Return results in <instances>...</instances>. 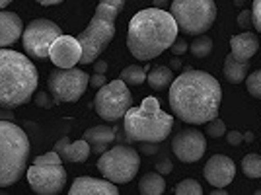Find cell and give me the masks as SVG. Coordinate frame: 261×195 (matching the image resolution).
<instances>
[{
	"label": "cell",
	"instance_id": "6da1fadb",
	"mask_svg": "<svg viewBox=\"0 0 261 195\" xmlns=\"http://www.w3.org/2000/svg\"><path fill=\"white\" fill-rule=\"evenodd\" d=\"M170 108L187 125H205L218 117L222 90L218 80L205 70L185 68L170 84Z\"/></svg>",
	"mask_w": 261,
	"mask_h": 195
},
{
	"label": "cell",
	"instance_id": "7a4b0ae2",
	"mask_svg": "<svg viewBox=\"0 0 261 195\" xmlns=\"http://www.w3.org/2000/svg\"><path fill=\"white\" fill-rule=\"evenodd\" d=\"M177 23L170 12L162 8H144L129 22L127 47L135 59L142 63L162 55L177 37Z\"/></svg>",
	"mask_w": 261,
	"mask_h": 195
},
{
	"label": "cell",
	"instance_id": "3957f363",
	"mask_svg": "<svg viewBox=\"0 0 261 195\" xmlns=\"http://www.w3.org/2000/svg\"><path fill=\"white\" fill-rule=\"evenodd\" d=\"M39 84L37 68L25 55L14 49H0V108L28 104Z\"/></svg>",
	"mask_w": 261,
	"mask_h": 195
},
{
	"label": "cell",
	"instance_id": "277c9868",
	"mask_svg": "<svg viewBox=\"0 0 261 195\" xmlns=\"http://www.w3.org/2000/svg\"><path fill=\"white\" fill-rule=\"evenodd\" d=\"M174 127V115L164 113L160 102L154 96L142 100L141 106L127 109L123 115V133L129 142H160L166 141Z\"/></svg>",
	"mask_w": 261,
	"mask_h": 195
},
{
	"label": "cell",
	"instance_id": "5b68a950",
	"mask_svg": "<svg viewBox=\"0 0 261 195\" xmlns=\"http://www.w3.org/2000/svg\"><path fill=\"white\" fill-rule=\"evenodd\" d=\"M125 0H99L94 18L88 28L78 33V41L82 45V65H92L99 55L109 47L115 35V18L121 14Z\"/></svg>",
	"mask_w": 261,
	"mask_h": 195
},
{
	"label": "cell",
	"instance_id": "8992f818",
	"mask_svg": "<svg viewBox=\"0 0 261 195\" xmlns=\"http://www.w3.org/2000/svg\"><path fill=\"white\" fill-rule=\"evenodd\" d=\"M30 139L22 127L12 121H0V187L20 182L28 170Z\"/></svg>",
	"mask_w": 261,
	"mask_h": 195
},
{
	"label": "cell",
	"instance_id": "52a82bcc",
	"mask_svg": "<svg viewBox=\"0 0 261 195\" xmlns=\"http://www.w3.org/2000/svg\"><path fill=\"white\" fill-rule=\"evenodd\" d=\"M25 176L30 187L39 195L61 193L66 185V170L63 168V158L55 149L37 156L32 168L25 170Z\"/></svg>",
	"mask_w": 261,
	"mask_h": 195
},
{
	"label": "cell",
	"instance_id": "ba28073f",
	"mask_svg": "<svg viewBox=\"0 0 261 195\" xmlns=\"http://www.w3.org/2000/svg\"><path fill=\"white\" fill-rule=\"evenodd\" d=\"M170 14L187 35H203L217 20L215 0H172Z\"/></svg>",
	"mask_w": 261,
	"mask_h": 195
},
{
	"label": "cell",
	"instance_id": "9c48e42d",
	"mask_svg": "<svg viewBox=\"0 0 261 195\" xmlns=\"http://www.w3.org/2000/svg\"><path fill=\"white\" fill-rule=\"evenodd\" d=\"M141 166L139 151L127 144H115L113 149H108L99 154L98 170L101 176L113 182V184H127L130 182Z\"/></svg>",
	"mask_w": 261,
	"mask_h": 195
},
{
	"label": "cell",
	"instance_id": "30bf717a",
	"mask_svg": "<svg viewBox=\"0 0 261 195\" xmlns=\"http://www.w3.org/2000/svg\"><path fill=\"white\" fill-rule=\"evenodd\" d=\"M133 106L129 86L123 80H113L98 88L94 98V109L103 121H119Z\"/></svg>",
	"mask_w": 261,
	"mask_h": 195
},
{
	"label": "cell",
	"instance_id": "8fae6325",
	"mask_svg": "<svg viewBox=\"0 0 261 195\" xmlns=\"http://www.w3.org/2000/svg\"><path fill=\"white\" fill-rule=\"evenodd\" d=\"M90 86V76L82 68H55L47 78V88L57 102L72 104L84 96L86 88Z\"/></svg>",
	"mask_w": 261,
	"mask_h": 195
},
{
	"label": "cell",
	"instance_id": "7c38bea8",
	"mask_svg": "<svg viewBox=\"0 0 261 195\" xmlns=\"http://www.w3.org/2000/svg\"><path fill=\"white\" fill-rule=\"evenodd\" d=\"M59 35H63V30L57 23L47 20V18H37V20H33L23 28V51L28 57L37 59V61L49 59V49H51V45Z\"/></svg>",
	"mask_w": 261,
	"mask_h": 195
},
{
	"label": "cell",
	"instance_id": "4fadbf2b",
	"mask_svg": "<svg viewBox=\"0 0 261 195\" xmlns=\"http://www.w3.org/2000/svg\"><path fill=\"white\" fill-rule=\"evenodd\" d=\"M207 151V139L199 129H181L172 139V152L181 162H197Z\"/></svg>",
	"mask_w": 261,
	"mask_h": 195
},
{
	"label": "cell",
	"instance_id": "5bb4252c",
	"mask_svg": "<svg viewBox=\"0 0 261 195\" xmlns=\"http://www.w3.org/2000/svg\"><path fill=\"white\" fill-rule=\"evenodd\" d=\"M49 59L53 61L55 66L59 68H72L80 63L82 59V45L78 37L72 35H59L49 49Z\"/></svg>",
	"mask_w": 261,
	"mask_h": 195
},
{
	"label": "cell",
	"instance_id": "9a60e30c",
	"mask_svg": "<svg viewBox=\"0 0 261 195\" xmlns=\"http://www.w3.org/2000/svg\"><path fill=\"white\" fill-rule=\"evenodd\" d=\"M203 176L213 187H226L234 182L236 176V164L230 156L215 154L208 158V162L203 168Z\"/></svg>",
	"mask_w": 261,
	"mask_h": 195
},
{
	"label": "cell",
	"instance_id": "2e32d148",
	"mask_svg": "<svg viewBox=\"0 0 261 195\" xmlns=\"http://www.w3.org/2000/svg\"><path fill=\"white\" fill-rule=\"evenodd\" d=\"M70 193L72 195H117L119 189L117 185L109 180H98L92 176H80L70 185Z\"/></svg>",
	"mask_w": 261,
	"mask_h": 195
},
{
	"label": "cell",
	"instance_id": "e0dca14e",
	"mask_svg": "<svg viewBox=\"0 0 261 195\" xmlns=\"http://www.w3.org/2000/svg\"><path fill=\"white\" fill-rule=\"evenodd\" d=\"M22 18L14 12L0 10V49L12 47L22 37Z\"/></svg>",
	"mask_w": 261,
	"mask_h": 195
},
{
	"label": "cell",
	"instance_id": "ac0fdd59",
	"mask_svg": "<svg viewBox=\"0 0 261 195\" xmlns=\"http://www.w3.org/2000/svg\"><path fill=\"white\" fill-rule=\"evenodd\" d=\"M55 151L59 152L61 158L66 160V162H86L90 158V154H92V149H90L86 139L70 142L68 137H61L55 144Z\"/></svg>",
	"mask_w": 261,
	"mask_h": 195
},
{
	"label": "cell",
	"instance_id": "d6986e66",
	"mask_svg": "<svg viewBox=\"0 0 261 195\" xmlns=\"http://www.w3.org/2000/svg\"><path fill=\"white\" fill-rule=\"evenodd\" d=\"M230 53L234 55L240 61H250L253 55L259 51V41L255 37V33L251 32H244L240 35H234L230 39Z\"/></svg>",
	"mask_w": 261,
	"mask_h": 195
},
{
	"label": "cell",
	"instance_id": "ffe728a7",
	"mask_svg": "<svg viewBox=\"0 0 261 195\" xmlns=\"http://www.w3.org/2000/svg\"><path fill=\"white\" fill-rule=\"evenodd\" d=\"M84 139L88 141L92 152H106L109 149V144L115 141V129L109 125H96L84 131Z\"/></svg>",
	"mask_w": 261,
	"mask_h": 195
},
{
	"label": "cell",
	"instance_id": "44dd1931",
	"mask_svg": "<svg viewBox=\"0 0 261 195\" xmlns=\"http://www.w3.org/2000/svg\"><path fill=\"white\" fill-rule=\"evenodd\" d=\"M250 72V61H240L230 53L224 59V78L230 84H240L246 80V76Z\"/></svg>",
	"mask_w": 261,
	"mask_h": 195
},
{
	"label": "cell",
	"instance_id": "7402d4cb",
	"mask_svg": "<svg viewBox=\"0 0 261 195\" xmlns=\"http://www.w3.org/2000/svg\"><path fill=\"white\" fill-rule=\"evenodd\" d=\"M139 191L142 195H160L166 191V182L160 172H148L144 174L139 182Z\"/></svg>",
	"mask_w": 261,
	"mask_h": 195
},
{
	"label": "cell",
	"instance_id": "603a6c76",
	"mask_svg": "<svg viewBox=\"0 0 261 195\" xmlns=\"http://www.w3.org/2000/svg\"><path fill=\"white\" fill-rule=\"evenodd\" d=\"M146 80H148V86L152 90H164L174 82V72L170 66H154V68H150V75L146 76Z\"/></svg>",
	"mask_w": 261,
	"mask_h": 195
},
{
	"label": "cell",
	"instance_id": "cb8c5ba5",
	"mask_svg": "<svg viewBox=\"0 0 261 195\" xmlns=\"http://www.w3.org/2000/svg\"><path fill=\"white\" fill-rule=\"evenodd\" d=\"M121 80H123L127 86H139V84H142V82L146 80V70H144V66H141V65L125 66V68L121 70Z\"/></svg>",
	"mask_w": 261,
	"mask_h": 195
},
{
	"label": "cell",
	"instance_id": "d4e9b609",
	"mask_svg": "<svg viewBox=\"0 0 261 195\" xmlns=\"http://www.w3.org/2000/svg\"><path fill=\"white\" fill-rule=\"evenodd\" d=\"M189 51H191V55L193 57H197V59H205V57H208L211 55V51H213V39L208 37V35H195V39H193V43L189 45Z\"/></svg>",
	"mask_w": 261,
	"mask_h": 195
},
{
	"label": "cell",
	"instance_id": "484cf974",
	"mask_svg": "<svg viewBox=\"0 0 261 195\" xmlns=\"http://www.w3.org/2000/svg\"><path fill=\"white\" fill-rule=\"evenodd\" d=\"M242 172L251 180L261 178V156L259 154H246L242 160Z\"/></svg>",
	"mask_w": 261,
	"mask_h": 195
},
{
	"label": "cell",
	"instance_id": "4316f807",
	"mask_svg": "<svg viewBox=\"0 0 261 195\" xmlns=\"http://www.w3.org/2000/svg\"><path fill=\"white\" fill-rule=\"evenodd\" d=\"M175 193L177 195H201L203 193V187L201 184L193 180V178H185L179 184L175 185Z\"/></svg>",
	"mask_w": 261,
	"mask_h": 195
},
{
	"label": "cell",
	"instance_id": "83f0119b",
	"mask_svg": "<svg viewBox=\"0 0 261 195\" xmlns=\"http://www.w3.org/2000/svg\"><path fill=\"white\" fill-rule=\"evenodd\" d=\"M246 88H248L250 96L261 98V68L253 70V72H248V76H246Z\"/></svg>",
	"mask_w": 261,
	"mask_h": 195
},
{
	"label": "cell",
	"instance_id": "f1b7e54d",
	"mask_svg": "<svg viewBox=\"0 0 261 195\" xmlns=\"http://www.w3.org/2000/svg\"><path fill=\"white\" fill-rule=\"evenodd\" d=\"M224 133H226V125H224V121L215 117V119H211L207 123V135L211 139H218V137H224Z\"/></svg>",
	"mask_w": 261,
	"mask_h": 195
},
{
	"label": "cell",
	"instance_id": "f546056e",
	"mask_svg": "<svg viewBox=\"0 0 261 195\" xmlns=\"http://www.w3.org/2000/svg\"><path fill=\"white\" fill-rule=\"evenodd\" d=\"M33 104H35V106H39V108H43V109H51V108H55L59 102H57L55 98H51L49 92L41 90V92H37V94L33 96Z\"/></svg>",
	"mask_w": 261,
	"mask_h": 195
},
{
	"label": "cell",
	"instance_id": "4dcf8cb0",
	"mask_svg": "<svg viewBox=\"0 0 261 195\" xmlns=\"http://www.w3.org/2000/svg\"><path fill=\"white\" fill-rule=\"evenodd\" d=\"M251 22H253V28L261 33V0H253V6H251Z\"/></svg>",
	"mask_w": 261,
	"mask_h": 195
},
{
	"label": "cell",
	"instance_id": "1f68e13d",
	"mask_svg": "<svg viewBox=\"0 0 261 195\" xmlns=\"http://www.w3.org/2000/svg\"><path fill=\"white\" fill-rule=\"evenodd\" d=\"M170 51L177 57V55H184L189 51V45H187V41H185L184 37H175V41L172 43V47H170Z\"/></svg>",
	"mask_w": 261,
	"mask_h": 195
},
{
	"label": "cell",
	"instance_id": "d6a6232c",
	"mask_svg": "<svg viewBox=\"0 0 261 195\" xmlns=\"http://www.w3.org/2000/svg\"><path fill=\"white\" fill-rule=\"evenodd\" d=\"M156 172H160L162 176H168V174H172V170H174V166H172V160L170 158H166V156H162L158 162H156Z\"/></svg>",
	"mask_w": 261,
	"mask_h": 195
},
{
	"label": "cell",
	"instance_id": "836d02e7",
	"mask_svg": "<svg viewBox=\"0 0 261 195\" xmlns=\"http://www.w3.org/2000/svg\"><path fill=\"white\" fill-rule=\"evenodd\" d=\"M238 26L244 30H250L253 22H251V10H242L238 14Z\"/></svg>",
	"mask_w": 261,
	"mask_h": 195
},
{
	"label": "cell",
	"instance_id": "e575fe53",
	"mask_svg": "<svg viewBox=\"0 0 261 195\" xmlns=\"http://www.w3.org/2000/svg\"><path fill=\"white\" fill-rule=\"evenodd\" d=\"M226 141H228V144H232V147H238L240 142L244 141V135H242L240 131H228V133H226Z\"/></svg>",
	"mask_w": 261,
	"mask_h": 195
},
{
	"label": "cell",
	"instance_id": "d590c367",
	"mask_svg": "<svg viewBox=\"0 0 261 195\" xmlns=\"http://www.w3.org/2000/svg\"><path fill=\"white\" fill-rule=\"evenodd\" d=\"M103 84H108V80H106V75H99V72H96V75L90 76V86L92 88H101Z\"/></svg>",
	"mask_w": 261,
	"mask_h": 195
},
{
	"label": "cell",
	"instance_id": "8d00e7d4",
	"mask_svg": "<svg viewBox=\"0 0 261 195\" xmlns=\"http://www.w3.org/2000/svg\"><path fill=\"white\" fill-rule=\"evenodd\" d=\"M142 154H156L158 152V142H141V151Z\"/></svg>",
	"mask_w": 261,
	"mask_h": 195
},
{
	"label": "cell",
	"instance_id": "74e56055",
	"mask_svg": "<svg viewBox=\"0 0 261 195\" xmlns=\"http://www.w3.org/2000/svg\"><path fill=\"white\" fill-rule=\"evenodd\" d=\"M92 65H94V70L99 72V75H106V72H108V63H106V61H101V59H96Z\"/></svg>",
	"mask_w": 261,
	"mask_h": 195
},
{
	"label": "cell",
	"instance_id": "f35d334b",
	"mask_svg": "<svg viewBox=\"0 0 261 195\" xmlns=\"http://www.w3.org/2000/svg\"><path fill=\"white\" fill-rule=\"evenodd\" d=\"M0 121H14V111L10 108H0Z\"/></svg>",
	"mask_w": 261,
	"mask_h": 195
},
{
	"label": "cell",
	"instance_id": "ab89813d",
	"mask_svg": "<svg viewBox=\"0 0 261 195\" xmlns=\"http://www.w3.org/2000/svg\"><path fill=\"white\" fill-rule=\"evenodd\" d=\"M35 2H39L41 6H55V4H61L65 0H35Z\"/></svg>",
	"mask_w": 261,
	"mask_h": 195
},
{
	"label": "cell",
	"instance_id": "60d3db41",
	"mask_svg": "<svg viewBox=\"0 0 261 195\" xmlns=\"http://www.w3.org/2000/svg\"><path fill=\"white\" fill-rule=\"evenodd\" d=\"M170 4H168V0H154V8H162V10H166Z\"/></svg>",
	"mask_w": 261,
	"mask_h": 195
},
{
	"label": "cell",
	"instance_id": "b9f144b4",
	"mask_svg": "<svg viewBox=\"0 0 261 195\" xmlns=\"http://www.w3.org/2000/svg\"><path fill=\"white\" fill-rule=\"evenodd\" d=\"M170 68H181V61H179V59H172V63H170Z\"/></svg>",
	"mask_w": 261,
	"mask_h": 195
},
{
	"label": "cell",
	"instance_id": "7bdbcfd3",
	"mask_svg": "<svg viewBox=\"0 0 261 195\" xmlns=\"http://www.w3.org/2000/svg\"><path fill=\"white\" fill-rule=\"evenodd\" d=\"M244 141H246V142H251V141H253V133H251V131L244 133Z\"/></svg>",
	"mask_w": 261,
	"mask_h": 195
},
{
	"label": "cell",
	"instance_id": "ee69618b",
	"mask_svg": "<svg viewBox=\"0 0 261 195\" xmlns=\"http://www.w3.org/2000/svg\"><path fill=\"white\" fill-rule=\"evenodd\" d=\"M12 2H14V0H0V10H4V8H6L8 4H12Z\"/></svg>",
	"mask_w": 261,
	"mask_h": 195
},
{
	"label": "cell",
	"instance_id": "f6af8a7d",
	"mask_svg": "<svg viewBox=\"0 0 261 195\" xmlns=\"http://www.w3.org/2000/svg\"><path fill=\"white\" fill-rule=\"evenodd\" d=\"M232 2H234V4H236V6H242V4H244V2H246V0H232Z\"/></svg>",
	"mask_w": 261,
	"mask_h": 195
}]
</instances>
